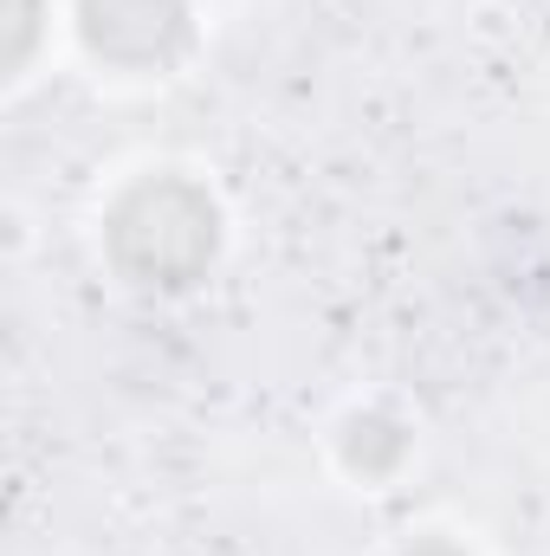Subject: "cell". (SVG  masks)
<instances>
[{"instance_id": "cell-1", "label": "cell", "mask_w": 550, "mask_h": 556, "mask_svg": "<svg viewBox=\"0 0 550 556\" xmlns=\"http://www.w3.org/2000/svg\"><path fill=\"white\" fill-rule=\"evenodd\" d=\"M214 201L195 181H142L111 214V260L142 285H195L214 260Z\"/></svg>"}, {"instance_id": "cell-2", "label": "cell", "mask_w": 550, "mask_h": 556, "mask_svg": "<svg viewBox=\"0 0 550 556\" xmlns=\"http://www.w3.org/2000/svg\"><path fill=\"white\" fill-rule=\"evenodd\" d=\"M85 46L111 65H168L188 46V7L182 0H78Z\"/></svg>"}, {"instance_id": "cell-3", "label": "cell", "mask_w": 550, "mask_h": 556, "mask_svg": "<svg viewBox=\"0 0 550 556\" xmlns=\"http://www.w3.org/2000/svg\"><path fill=\"white\" fill-rule=\"evenodd\" d=\"M414 556H460V551H447V544H427V551H414Z\"/></svg>"}]
</instances>
